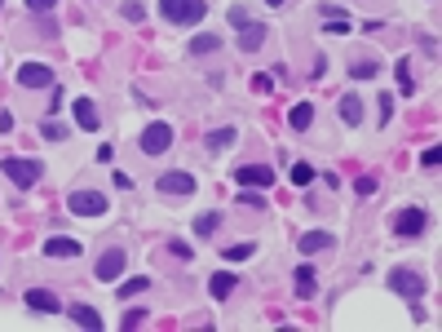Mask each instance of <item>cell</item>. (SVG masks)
Returning a JSON list of instances; mask_svg holds the SVG:
<instances>
[{"instance_id": "cell-1", "label": "cell", "mask_w": 442, "mask_h": 332, "mask_svg": "<svg viewBox=\"0 0 442 332\" xmlns=\"http://www.w3.org/2000/svg\"><path fill=\"white\" fill-rule=\"evenodd\" d=\"M160 14L173 22V27H190L208 14V0H160Z\"/></svg>"}, {"instance_id": "cell-2", "label": "cell", "mask_w": 442, "mask_h": 332, "mask_svg": "<svg viewBox=\"0 0 442 332\" xmlns=\"http://www.w3.org/2000/svg\"><path fill=\"white\" fill-rule=\"evenodd\" d=\"M389 288L398 292V297H407V301H420L429 283H425V275H420V270H407V266H393V270H389Z\"/></svg>"}, {"instance_id": "cell-3", "label": "cell", "mask_w": 442, "mask_h": 332, "mask_svg": "<svg viewBox=\"0 0 442 332\" xmlns=\"http://www.w3.org/2000/svg\"><path fill=\"white\" fill-rule=\"evenodd\" d=\"M0 173L14 177L18 186H35V182L44 177V164H40V160H18V156H9V160H0Z\"/></svg>"}, {"instance_id": "cell-4", "label": "cell", "mask_w": 442, "mask_h": 332, "mask_svg": "<svg viewBox=\"0 0 442 332\" xmlns=\"http://www.w3.org/2000/svg\"><path fill=\"white\" fill-rule=\"evenodd\" d=\"M142 156H164V151L173 147V128L169 124H151V128H142Z\"/></svg>"}, {"instance_id": "cell-5", "label": "cell", "mask_w": 442, "mask_h": 332, "mask_svg": "<svg viewBox=\"0 0 442 332\" xmlns=\"http://www.w3.org/2000/svg\"><path fill=\"white\" fill-rule=\"evenodd\" d=\"M67 208L80 213V217H98V213H106V195L102 191H71Z\"/></svg>"}, {"instance_id": "cell-6", "label": "cell", "mask_w": 442, "mask_h": 332, "mask_svg": "<svg viewBox=\"0 0 442 332\" xmlns=\"http://www.w3.org/2000/svg\"><path fill=\"white\" fill-rule=\"evenodd\" d=\"M429 226V213L425 208H402L398 217H393V231L402 235V240H416V235H425Z\"/></svg>"}, {"instance_id": "cell-7", "label": "cell", "mask_w": 442, "mask_h": 332, "mask_svg": "<svg viewBox=\"0 0 442 332\" xmlns=\"http://www.w3.org/2000/svg\"><path fill=\"white\" fill-rule=\"evenodd\" d=\"M18 85L22 89H53V71L44 63H22L18 67Z\"/></svg>"}, {"instance_id": "cell-8", "label": "cell", "mask_w": 442, "mask_h": 332, "mask_svg": "<svg viewBox=\"0 0 442 332\" xmlns=\"http://www.w3.org/2000/svg\"><path fill=\"white\" fill-rule=\"evenodd\" d=\"M239 186H253V191H266V186L274 182V169H266V164H244V169L235 173Z\"/></svg>"}, {"instance_id": "cell-9", "label": "cell", "mask_w": 442, "mask_h": 332, "mask_svg": "<svg viewBox=\"0 0 442 332\" xmlns=\"http://www.w3.org/2000/svg\"><path fill=\"white\" fill-rule=\"evenodd\" d=\"M261 44H266V27H261V22H253V18H248L244 27H239V49H244V53H257Z\"/></svg>"}, {"instance_id": "cell-10", "label": "cell", "mask_w": 442, "mask_h": 332, "mask_svg": "<svg viewBox=\"0 0 442 332\" xmlns=\"http://www.w3.org/2000/svg\"><path fill=\"white\" fill-rule=\"evenodd\" d=\"M119 270H124V248H111V253L98 257V279H102V283L119 279Z\"/></svg>"}, {"instance_id": "cell-11", "label": "cell", "mask_w": 442, "mask_h": 332, "mask_svg": "<svg viewBox=\"0 0 442 332\" xmlns=\"http://www.w3.org/2000/svg\"><path fill=\"white\" fill-rule=\"evenodd\" d=\"M155 186H160L164 195H190V191H195V177H190V173H164Z\"/></svg>"}, {"instance_id": "cell-12", "label": "cell", "mask_w": 442, "mask_h": 332, "mask_svg": "<svg viewBox=\"0 0 442 332\" xmlns=\"http://www.w3.org/2000/svg\"><path fill=\"white\" fill-rule=\"evenodd\" d=\"M71 111H76V124H80V128H85V133H93V128H98V124H102V115H98V106H93L89 98H76V102H71Z\"/></svg>"}, {"instance_id": "cell-13", "label": "cell", "mask_w": 442, "mask_h": 332, "mask_svg": "<svg viewBox=\"0 0 442 332\" xmlns=\"http://www.w3.org/2000/svg\"><path fill=\"white\" fill-rule=\"evenodd\" d=\"M27 306H31V310H40V315H58V310H62V301H58L49 288H31L27 292Z\"/></svg>"}, {"instance_id": "cell-14", "label": "cell", "mask_w": 442, "mask_h": 332, "mask_svg": "<svg viewBox=\"0 0 442 332\" xmlns=\"http://www.w3.org/2000/svg\"><path fill=\"white\" fill-rule=\"evenodd\" d=\"M71 324H76V328H85V332H98L102 328V315L98 310H93V306H71Z\"/></svg>"}, {"instance_id": "cell-15", "label": "cell", "mask_w": 442, "mask_h": 332, "mask_svg": "<svg viewBox=\"0 0 442 332\" xmlns=\"http://www.w3.org/2000/svg\"><path fill=\"white\" fill-rule=\"evenodd\" d=\"M44 257H80V240H67V235H53L44 244Z\"/></svg>"}, {"instance_id": "cell-16", "label": "cell", "mask_w": 442, "mask_h": 332, "mask_svg": "<svg viewBox=\"0 0 442 332\" xmlns=\"http://www.w3.org/2000/svg\"><path fill=\"white\" fill-rule=\"evenodd\" d=\"M288 124L296 128V133H305V128L314 124V102H296L292 111H288Z\"/></svg>"}, {"instance_id": "cell-17", "label": "cell", "mask_w": 442, "mask_h": 332, "mask_svg": "<svg viewBox=\"0 0 442 332\" xmlns=\"http://www.w3.org/2000/svg\"><path fill=\"white\" fill-rule=\"evenodd\" d=\"M337 240H332L328 231H309V235H301V253L305 257H314V253H323V248H332Z\"/></svg>"}, {"instance_id": "cell-18", "label": "cell", "mask_w": 442, "mask_h": 332, "mask_svg": "<svg viewBox=\"0 0 442 332\" xmlns=\"http://www.w3.org/2000/svg\"><path fill=\"white\" fill-rule=\"evenodd\" d=\"M235 283H239V279L230 275V270H221V275H212V279H208V292L221 301V297H230V292H235Z\"/></svg>"}, {"instance_id": "cell-19", "label": "cell", "mask_w": 442, "mask_h": 332, "mask_svg": "<svg viewBox=\"0 0 442 332\" xmlns=\"http://www.w3.org/2000/svg\"><path fill=\"white\" fill-rule=\"evenodd\" d=\"M235 142H239L235 128H212V133H208V151H230Z\"/></svg>"}, {"instance_id": "cell-20", "label": "cell", "mask_w": 442, "mask_h": 332, "mask_svg": "<svg viewBox=\"0 0 442 332\" xmlns=\"http://www.w3.org/2000/svg\"><path fill=\"white\" fill-rule=\"evenodd\" d=\"M296 297H301V301L314 297V270H309V266L296 270Z\"/></svg>"}, {"instance_id": "cell-21", "label": "cell", "mask_w": 442, "mask_h": 332, "mask_svg": "<svg viewBox=\"0 0 442 332\" xmlns=\"http://www.w3.org/2000/svg\"><path fill=\"white\" fill-rule=\"evenodd\" d=\"M341 120H345V124H358V120H363V102H358L354 93H350V98H341Z\"/></svg>"}, {"instance_id": "cell-22", "label": "cell", "mask_w": 442, "mask_h": 332, "mask_svg": "<svg viewBox=\"0 0 442 332\" xmlns=\"http://www.w3.org/2000/svg\"><path fill=\"white\" fill-rule=\"evenodd\" d=\"M146 288H151V279L146 275H133V279L119 283V297H137V292H146Z\"/></svg>"}, {"instance_id": "cell-23", "label": "cell", "mask_w": 442, "mask_h": 332, "mask_svg": "<svg viewBox=\"0 0 442 332\" xmlns=\"http://www.w3.org/2000/svg\"><path fill=\"white\" fill-rule=\"evenodd\" d=\"M253 253H257V244H230L226 248V262H248Z\"/></svg>"}, {"instance_id": "cell-24", "label": "cell", "mask_w": 442, "mask_h": 332, "mask_svg": "<svg viewBox=\"0 0 442 332\" xmlns=\"http://www.w3.org/2000/svg\"><path fill=\"white\" fill-rule=\"evenodd\" d=\"M314 182V169H309V164L301 160V164H292V186H309Z\"/></svg>"}, {"instance_id": "cell-25", "label": "cell", "mask_w": 442, "mask_h": 332, "mask_svg": "<svg viewBox=\"0 0 442 332\" xmlns=\"http://www.w3.org/2000/svg\"><path fill=\"white\" fill-rule=\"evenodd\" d=\"M217 226H221V217H217V213H204V217H195V235H212Z\"/></svg>"}, {"instance_id": "cell-26", "label": "cell", "mask_w": 442, "mask_h": 332, "mask_svg": "<svg viewBox=\"0 0 442 332\" xmlns=\"http://www.w3.org/2000/svg\"><path fill=\"white\" fill-rule=\"evenodd\" d=\"M217 35H195V40H190V53H212V49H217Z\"/></svg>"}, {"instance_id": "cell-27", "label": "cell", "mask_w": 442, "mask_h": 332, "mask_svg": "<svg viewBox=\"0 0 442 332\" xmlns=\"http://www.w3.org/2000/svg\"><path fill=\"white\" fill-rule=\"evenodd\" d=\"M376 71H380V67L372 63V58H363V63H354V67H350V76H358V80H372Z\"/></svg>"}, {"instance_id": "cell-28", "label": "cell", "mask_w": 442, "mask_h": 332, "mask_svg": "<svg viewBox=\"0 0 442 332\" xmlns=\"http://www.w3.org/2000/svg\"><path fill=\"white\" fill-rule=\"evenodd\" d=\"M142 324H146V310H128L124 319H119V328H124V332H137Z\"/></svg>"}, {"instance_id": "cell-29", "label": "cell", "mask_w": 442, "mask_h": 332, "mask_svg": "<svg viewBox=\"0 0 442 332\" xmlns=\"http://www.w3.org/2000/svg\"><path fill=\"white\" fill-rule=\"evenodd\" d=\"M40 133L49 138V142H62V138H67V128H62V124H53V120H44V124H40Z\"/></svg>"}, {"instance_id": "cell-30", "label": "cell", "mask_w": 442, "mask_h": 332, "mask_svg": "<svg viewBox=\"0 0 442 332\" xmlns=\"http://www.w3.org/2000/svg\"><path fill=\"white\" fill-rule=\"evenodd\" d=\"M398 89H402V93H411V89H416V80H411L407 63H398Z\"/></svg>"}, {"instance_id": "cell-31", "label": "cell", "mask_w": 442, "mask_h": 332, "mask_svg": "<svg viewBox=\"0 0 442 332\" xmlns=\"http://www.w3.org/2000/svg\"><path fill=\"white\" fill-rule=\"evenodd\" d=\"M323 31H328V35H350V22H345V18H332Z\"/></svg>"}, {"instance_id": "cell-32", "label": "cell", "mask_w": 442, "mask_h": 332, "mask_svg": "<svg viewBox=\"0 0 442 332\" xmlns=\"http://www.w3.org/2000/svg\"><path fill=\"white\" fill-rule=\"evenodd\" d=\"M53 5H58V0H27V9H31V14H49Z\"/></svg>"}, {"instance_id": "cell-33", "label": "cell", "mask_w": 442, "mask_h": 332, "mask_svg": "<svg viewBox=\"0 0 442 332\" xmlns=\"http://www.w3.org/2000/svg\"><path fill=\"white\" fill-rule=\"evenodd\" d=\"M438 160H442V151H438V147H429V151H425V156H420V164H425V169H434V164H438Z\"/></svg>"}, {"instance_id": "cell-34", "label": "cell", "mask_w": 442, "mask_h": 332, "mask_svg": "<svg viewBox=\"0 0 442 332\" xmlns=\"http://www.w3.org/2000/svg\"><path fill=\"white\" fill-rule=\"evenodd\" d=\"M98 160H102V164L115 160V147H111V142H102V147H98Z\"/></svg>"}, {"instance_id": "cell-35", "label": "cell", "mask_w": 442, "mask_h": 332, "mask_svg": "<svg viewBox=\"0 0 442 332\" xmlns=\"http://www.w3.org/2000/svg\"><path fill=\"white\" fill-rule=\"evenodd\" d=\"M354 186H358V191H363V195H372V191H376V177H358Z\"/></svg>"}, {"instance_id": "cell-36", "label": "cell", "mask_w": 442, "mask_h": 332, "mask_svg": "<svg viewBox=\"0 0 442 332\" xmlns=\"http://www.w3.org/2000/svg\"><path fill=\"white\" fill-rule=\"evenodd\" d=\"M124 18H133V22H142V5H133V0H128V5H124Z\"/></svg>"}, {"instance_id": "cell-37", "label": "cell", "mask_w": 442, "mask_h": 332, "mask_svg": "<svg viewBox=\"0 0 442 332\" xmlns=\"http://www.w3.org/2000/svg\"><path fill=\"white\" fill-rule=\"evenodd\" d=\"M230 22H235V27H244V22H248V14H244L239 5H230Z\"/></svg>"}, {"instance_id": "cell-38", "label": "cell", "mask_w": 442, "mask_h": 332, "mask_svg": "<svg viewBox=\"0 0 442 332\" xmlns=\"http://www.w3.org/2000/svg\"><path fill=\"white\" fill-rule=\"evenodd\" d=\"M9 128H14V115H9V111H0V133H9Z\"/></svg>"}, {"instance_id": "cell-39", "label": "cell", "mask_w": 442, "mask_h": 332, "mask_svg": "<svg viewBox=\"0 0 442 332\" xmlns=\"http://www.w3.org/2000/svg\"><path fill=\"white\" fill-rule=\"evenodd\" d=\"M266 5H283V0H266Z\"/></svg>"}]
</instances>
